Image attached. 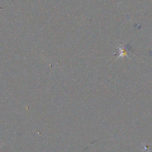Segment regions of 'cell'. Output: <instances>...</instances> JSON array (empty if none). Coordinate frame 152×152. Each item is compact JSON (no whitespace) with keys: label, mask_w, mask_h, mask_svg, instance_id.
Wrapping results in <instances>:
<instances>
[{"label":"cell","mask_w":152,"mask_h":152,"mask_svg":"<svg viewBox=\"0 0 152 152\" xmlns=\"http://www.w3.org/2000/svg\"><path fill=\"white\" fill-rule=\"evenodd\" d=\"M0 147H1V146H0Z\"/></svg>","instance_id":"1"}]
</instances>
